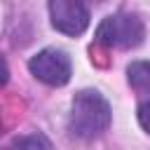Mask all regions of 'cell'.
<instances>
[{
  "label": "cell",
  "instance_id": "cell-2",
  "mask_svg": "<svg viewBox=\"0 0 150 150\" xmlns=\"http://www.w3.org/2000/svg\"><path fill=\"white\" fill-rule=\"evenodd\" d=\"M145 28L136 14H112L105 16L96 28V40L105 47H138L143 42Z\"/></svg>",
  "mask_w": 150,
  "mask_h": 150
},
{
  "label": "cell",
  "instance_id": "cell-8",
  "mask_svg": "<svg viewBox=\"0 0 150 150\" xmlns=\"http://www.w3.org/2000/svg\"><path fill=\"white\" fill-rule=\"evenodd\" d=\"M7 77H9V68H7V61H5V56L0 54V87L7 82Z\"/></svg>",
  "mask_w": 150,
  "mask_h": 150
},
{
  "label": "cell",
  "instance_id": "cell-6",
  "mask_svg": "<svg viewBox=\"0 0 150 150\" xmlns=\"http://www.w3.org/2000/svg\"><path fill=\"white\" fill-rule=\"evenodd\" d=\"M14 150H54L49 138L42 134H28L14 141Z\"/></svg>",
  "mask_w": 150,
  "mask_h": 150
},
{
  "label": "cell",
  "instance_id": "cell-1",
  "mask_svg": "<svg viewBox=\"0 0 150 150\" xmlns=\"http://www.w3.org/2000/svg\"><path fill=\"white\" fill-rule=\"evenodd\" d=\"M110 105L108 101L94 91V89H82L73 98L70 108V131L77 138H96L110 127Z\"/></svg>",
  "mask_w": 150,
  "mask_h": 150
},
{
  "label": "cell",
  "instance_id": "cell-4",
  "mask_svg": "<svg viewBox=\"0 0 150 150\" xmlns=\"http://www.w3.org/2000/svg\"><path fill=\"white\" fill-rule=\"evenodd\" d=\"M49 16L52 26L66 35H80L89 26V9L75 0H52Z\"/></svg>",
  "mask_w": 150,
  "mask_h": 150
},
{
  "label": "cell",
  "instance_id": "cell-9",
  "mask_svg": "<svg viewBox=\"0 0 150 150\" xmlns=\"http://www.w3.org/2000/svg\"><path fill=\"white\" fill-rule=\"evenodd\" d=\"M5 131V124H2V115H0V134Z\"/></svg>",
  "mask_w": 150,
  "mask_h": 150
},
{
  "label": "cell",
  "instance_id": "cell-7",
  "mask_svg": "<svg viewBox=\"0 0 150 150\" xmlns=\"http://www.w3.org/2000/svg\"><path fill=\"white\" fill-rule=\"evenodd\" d=\"M138 122H141V127L150 134V103H143V105L138 108Z\"/></svg>",
  "mask_w": 150,
  "mask_h": 150
},
{
  "label": "cell",
  "instance_id": "cell-5",
  "mask_svg": "<svg viewBox=\"0 0 150 150\" xmlns=\"http://www.w3.org/2000/svg\"><path fill=\"white\" fill-rule=\"evenodd\" d=\"M127 77H129V84L134 89H138V91L150 89V63L148 61H134L127 68Z\"/></svg>",
  "mask_w": 150,
  "mask_h": 150
},
{
  "label": "cell",
  "instance_id": "cell-3",
  "mask_svg": "<svg viewBox=\"0 0 150 150\" xmlns=\"http://www.w3.org/2000/svg\"><path fill=\"white\" fill-rule=\"evenodd\" d=\"M28 68L40 82L49 87H63L70 80V59L66 52L54 49V47L38 52L28 61Z\"/></svg>",
  "mask_w": 150,
  "mask_h": 150
}]
</instances>
